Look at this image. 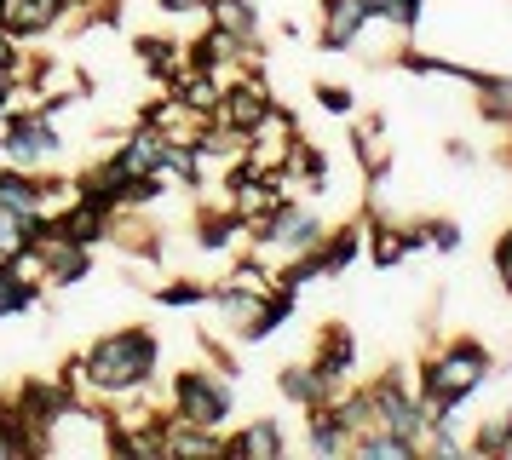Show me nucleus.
I'll use <instances>...</instances> for the list:
<instances>
[{
	"label": "nucleus",
	"instance_id": "obj_13",
	"mask_svg": "<svg viewBox=\"0 0 512 460\" xmlns=\"http://www.w3.org/2000/svg\"><path fill=\"white\" fill-rule=\"evenodd\" d=\"M426 248V230H403V225H374L369 230V259L374 271H397L409 253Z\"/></svg>",
	"mask_w": 512,
	"mask_h": 460
},
{
	"label": "nucleus",
	"instance_id": "obj_29",
	"mask_svg": "<svg viewBox=\"0 0 512 460\" xmlns=\"http://www.w3.org/2000/svg\"><path fill=\"white\" fill-rule=\"evenodd\" d=\"M495 271H501V288L512 299V230H501V242H495Z\"/></svg>",
	"mask_w": 512,
	"mask_h": 460
},
{
	"label": "nucleus",
	"instance_id": "obj_21",
	"mask_svg": "<svg viewBox=\"0 0 512 460\" xmlns=\"http://www.w3.org/2000/svg\"><path fill=\"white\" fill-rule=\"evenodd\" d=\"M133 46H139V64L150 69L156 81H173V75L185 69V46H179V41H167V35H139Z\"/></svg>",
	"mask_w": 512,
	"mask_h": 460
},
{
	"label": "nucleus",
	"instance_id": "obj_31",
	"mask_svg": "<svg viewBox=\"0 0 512 460\" xmlns=\"http://www.w3.org/2000/svg\"><path fill=\"white\" fill-rule=\"evenodd\" d=\"M156 6H162L167 18H196L202 12V0H156Z\"/></svg>",
	"mask_w": 512,
	"mask_h": 460
},
{
	"label": "nucleus",
	"instance_id": "obj_18",
	"mask_svg": "<svg viewBox=\"0 0 512 460\" xmlns=\"http://www.w3.org/2000/svg\"><path fill=\"white\" fill-rule=\"evenodd\" d=\"M305 449L311 455H351V432L340 426V414L328 409H305Z\"/></svg>",
	"mask_w": 512,
	"mask_h": 460
},
{
	"label": "nucleus",
	"instance_id": "obj_17",
	"mask_svg": "<svg viewBox=\"0 0 512 460\" xmlns=\"http://www.w3.org/2000/svg\"><path fill=\"white\" fill-rule=\"evenodd\" d=\"M277 391L294 403V409H323V403H334V397H340V391L328 386L317 368H282V374H277Z\"/></svg>",
	"mask_w": 512,
	"mask_h": 460
},
{
	"label": "nucleus",
	"instance_id": "obj_5",
	"mask_svg": "<svg viewBox=\"0 0 512 460\" xmlns=\"http://www.w3.org/2000/svg\"><path fill=\"white\" fill-rule=\"evenodd\" d=\"M0 156L12 161V167H52V161L64 156V138L52 127L47 110H29V115H12L6 121V133H0Z\"/></svg>",
	"mask_w": 512,
	"mask_h": 460
},
{
	"label": "nucleus",
	"instance_id": "obj_4",
	"mask_svg": "<svg viewBox=\"0 0 512 460\" xmlns=\"http://www.w3.org/2000/svg\"><path fill=\"white\" fill-rule=\"evenodd\" d=\"M173 409L185 414V420H196V426L219 432L236 409V391H231V380H219L208 368H179L173 374Z\"/></svg>",
	"mask_w": 512,
	"mask_h": 460
},
{
	"label": "nucleus",
	"instance_id": "obj_1",
	"mask_svg": "<svg viewBox=\"0 0 512 460\" xmlns=\"http://www.w3.org/2000/svg\"><path fill=\"white\" fill-rule=\"evenodd\" d=\"M156 363H162V345H156L150 328H116V334L87 345L70 368L75 380H87L104 397H133V391H144L156 380Z\"/></svg>",
	"mask_w": 512,
	"mask_h": 460
},
{
	"label": "nucleus",
	"instance_id": "obj_26",
	"mask_svg": "<svg viewBox=\"0 0 512 460\" xmlns=\"http://www.w3.org/2000/svg\"><path fill=\"white\" fill-rule=\"evenodd\" d=\"M507 437H512V409H501V414H489L484 420V432L478 437H466V449H478V455H501Z\"/></svg>",
	"mask_w": 512,
	"mask_h": 460
},
{
	"label": "nucleus",
	"instance_id": "obj_15",
	"mask_svg": "<svg viewBox=\"0 0 512 460\" xmlns=\"http://www.w3.org/2000/svg\"><path fill=\"white\" fill-rule=\"evenodd\" d=\"M41 236H47L41 213H18V207L0 202V259H18V253L41 248Z\"/></svg>",
	"mask_w": 512,
	"mask_h": 460
},
{
	"label": "nucleus",
	"instance_id": "obj_35",
	"mask_svg": "<svg viewBox=\"0 0 512 460\" xmlns=\"http://www.w3.org/2000/svg\"><path fill=\"white\" fill-rule=\"evenodd\" d=\"M81 6H87V0H81Z\"/></svg>",
	"mask_w": 512,
	"mask_h": 460
},
{
	"label": "nucleus",
	"instance_id": "obj_11",
	"mask_svg": "<svg viewBox=\"0 0 512 460\" xmlns=\"http://www.w3.org/2000/svg\"><path fill=\"white\" fill-rule=\"evenodd\" d=\"M369 29L363 0H323V52H351Z\"/></svg>",
	"mask_w": 512,
	"mask_h": 460
},
{
	"label": "nucleus",
	"instance_id": "obj_34",
	"mask_svg": "<svg viewBox=\"0 0 512 460\" xmlns=\"http://www.w3.org/2000/svg\"><path fill=\"white\" fill-rule=\"evenodd\" d=\"M6 6H12V0H0V18H6Z\"/></svg>",
	"mask_w": 512,
	"mask_h": 460
},
{
	"label": "nucleus",
	"instance_id": "obj_27",
	"mask_svg": "<svg viewBox=\"0 0 512 460\" xmlns=\"http://www.w3.org/2000/svg\"><path fill=\"white\" fill-rule=\"evenodd\" d=\"M156 305H208V288L202 282H162Z\"/></svg>",
	"mask_w": 512,
	"mask_h": 460
},
{
	"label": "nucleus",
	"instance_id": "obj_19",
	"mask_svg": "<svg viewBox=\"0 0 512 460\" xmlns=\"http://www.w3.org/2000/svg\"><path fill=\"white\" fill-rule=\"evenodd\" d=\"M202 12L213 18V29H225V35H236V41H259L254 0H202Z\"/></svg>",
	"mask_w": 512,
	"mask_h": 460
},
{
	"label": "nucleus",
	"instance_id": "obj_3",
	"mask_svg": "<svg viewBox=\"0 0 512 460\" xmlns=\"http://www.w3.org/2000/svg\"><path fill=\"white\" fill-rule=\"evenodd\" d=\"M248 230H254V248L259 253H277V259H294V253H311L323 248V213L311 202H271L259 219H248Z\"/></svg>",
	"mask_w": 512,
	"mask_h": 460
},
{
	"label": "nucleus",
	"instance_id": "obj_32",
	"mask_svg": "<svg viewBox=\"0 0 512 460\" xmlns=\"http://www.w3.org/2000/svg\"><path fill=\"white\" fill-rule=\"evenodd\" d=\"M0 69H24L18 64V41L6 35V23H0Z\"/></svg>",
	"mask_w": 512,
	"mask_h": 460
},
{
	"label": "nucleus",
	"instance_id": "obj_22",
	"mask_svg": "<svg viewBox=\"0 0 512 460\" xmlns=\"http://www.w3.org/2000/svg\"><path fill=\"white\" fill-rule=\"evenodd\" d=\"M386 121H380V115H369V127H357V133H351V150H357V161H363V167H369V179L380 184L386 179V167H392V161H386Z\"/></svg>",
	"mask_w": 512,
	"mask_h": 460
},
{
	"label": "nucleus",
	"instance_id": "obj_6",
	"mask_svg": "<svg viewBox=\"0 0 512 460\" xmlns=\"http://www.w3.org/2000/svg\"><path fill=\"white\" fill-rule=\"evenodd\" d=\"M374 397V426H386V432L409 437V443H426V403H420V391H409L403 374H380L369 386Z\"/></svg>",
	"mask_w": 512,
	"mask_h": 460
},
{
	"label": "nucleus",
	"instance_id": "obj_30",
	"mask_svg": "<svg viewBox=\"0 0 512 460\" xmlns=\"http://www.w3.org/2000/svg\"><path fill=\"white\" fill-rule=\"evenodd\" d=\"M317 104L334 115H351V87H317Z\"/></svg>",
	"mask_w": 512,
	"mask_h": 460
},
{
	"label": "nucleus",
	"instance_id": "obj_33",
	"mask_svg": "<svg viewBox=\"0 0 512 460\" xmlns=\"http://www.w3.org/2000/svg\"><path fill=\"white\" fill-rule=\"evenodd\" d=\"M501 460H512V437H507V443H501Z\"/></svg>",
	"mask_w": 512,
	"mask_h": 460
},
{
	"label": "nucleus",
	"instance_id": "obj_12",
	"mask_svg": "<svg viewBox=\"0 0 512 460\" xmlns=\"http://www.w3.org/2000/svg\"><path fill=\"white\" fill-rule=\"evenodd\" d=\"M311 368H317L334 391L351 380V368H357V340H351L346 322H328V328H323V340H317V363H311Z\"/></svg>",
	"mask_w": 512,
	"mask_h": 460
},
{
	"label": "nucleus",
	"instance_id": "obj_9",
	"mask_svg": "<svg viewBox=\"0 0 512 460\" xmlns=\"http://www.w3.org/2000/svg\"><path fill=\"white\" fill-rule=\"evenodd\" d=\"M41 276H47L52 288H75V282H87L93 276V248H81V242H64V236H41Z\"/></svg>",
	"mask_w": 512,
	"mask_h": 460
},
{
	"label": "nucleus",
	"instance_id": "obj_28",
	"mask_svg": "<svg viewBox=\"0 0 512 460\" xmlns=\"http://www.w3.org/2000/svg\"><path fill=\"white\" fill-rule=\"evenodd\" d=\"M420 230H426V248H443V253L461 248V225L455 219H432V225H420Z\"/></svg>",
	"mask_w": 512,
	"mask_h": 460
},
{
	"label": "nucleus",
	"instance_id": "obj_25",
	"mask_svg": "<svg viewBox=\"0 0 512 460\" xmlns=\"http://www.w3.org/2000/svg\"><path fill=\"white\" fill-rule=\"evenodd\" d=\"M328 409L340 414V426H346L351 437H357V432H374V397H369V391H351V397H334Z\"/></svg>",
	"mask_w": 512,
	"mask_h": 460
},
{
	"label": "nucleus",
	"instance_id": "obj_23",
	"mask_svg": "<svg viewBox=\"0 0 512 460\" xmlns=\"http://www.w3.org/2000/svg\"><path fill=\"white\" fill-rule=\"evenodd\" d=\"M351 455H363V460H409L415 455V443L397 437V432H386V426H374V432L351 437Z\"/></svg>",
	"mask_w": 512,
	"mask_h": 460
},
{
	"label": "nucleus",
	"instance_id": "obj_7",
	"mask_svg": "<svg viewBox=\"0 0 512 460\" xmlns=\"http://www.w3.org/2000/svg\"><path fill=\"white\" fill-rule=\"evenodd\" d=\"M265 115H271V92H265V81H259V75H242V81H236L231 75V87H225V98H219L213 121L231 127L236 138H248V133L265 127Z\"/></svg>",
	"mask_w": 512,
	"mask_h": 460
},
{
	"label": "nucleus",
	"instance_id": "obj_16",
	"mask_svg": "<svg viewBox=\"0 0 512 460\" xmlns=\"http://www.w3.org/2000/svg\"><path fill=\"white\" fill-rule=\"evenodd\" d=\"M282 449H288V437H282L277 420H254V426L225 437V455H242V460H277Z\"/></svg>",
	"mask_w": 512,
	"mask_h": 460
},
{
	"label": "nucleus",
	"instance_id": "obj_20",
	"mask_svg": "<svg viewBox=\"0 0 512 460\" xmlns=\"http://www.w3.org/2000/svg\"><path fill=\"white\" fill-rule=\"evenodd\" d=\"M259 299L265 288H248V282H225V288H208V305H219V317H231L236 328H248L259 317Z\"/></svg>",
	"mask_w": 512,
	"mask_h": 460
},
{
	"label": "nucleus",
	"instance_id": "obj_24",
	"mask_svg": "<svg viewBox=\"0 0 512 460\" xmlns=\"http://www.w3.org/2000/svg\"><path fill=\"white\" fill-rule=\"evenodd\" d=\"M317 253H323V276H346L351 265H357V253H363V230H357V225L334 230Z\"/></svg>",
	"mask_w": 512,
	"mask_h": 460
},
{
	"label": "nucleus",
	"instance_id": "obj_8",
	"mask_svg": "<svg viewBox=\"0 0 512 460\" xmlns=\"http://www.w3.org/2000/svg\"><path fill=\"white\" fill-rule=\"evenodd\" d=\"M41 305V259L35 248L18 259H0V317H24Z\"/></svg>",
	"mask_w": 512,
	"mask_h": 460
},
{
	"label": "nucleus",
	"instance_id": "obj_10",
	"mask_svg": "<svg viewBox=\"0 0 512 460\" xmlns=\"http://www.w3.org/2000/svg\"><path fill=\"white\" fill-rule=\"evenodd\" d=\"M162 150H167V133L162 127H150V121H139L133 133L121 138V150L110 161H116L127 179H139V173H162Z\"/></svg>",
	"mask_w": 512,
	"mask_h": 460
},
{
	"label": "nucleus",
	"instance_id": "obj_14",
	"mask_svg": "<svg viewBox=\"0 0 512 460\" xmlns=\"http://www.w3.org/2000/svg\"><path fill=\"white\" fill-rule=\"evenodd\" d=\"M64 12H70L64 0H12L0 23H6V35H12V41H29V35H47Z\"/></svg>",
	"mask_w": 512,
	"mask_h": 460
},
{
	"label": "nucleus",
	"instance_id": "obj_2",
	"mask_svg": "<svg viewBox=\"0 0 512 460\" xmlns=\"http://www.w3.org/2000/svg\"><path fill=\"white\" fill-rule=\"evenodd\" d=\"M489 374H495V357H489L484 345L449 340L438 357L420 363V403H472Z\"/></svg>",
	"mask_w": 512,
	"mask_h": 460
}]
</instances>
